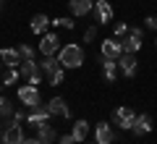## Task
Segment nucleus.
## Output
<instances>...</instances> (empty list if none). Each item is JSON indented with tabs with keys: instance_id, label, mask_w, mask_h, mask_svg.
<instances>
[{
	"instance_id": "25",
	"label": "nucleus",
	"mask_w": 157,
	"mask_h": 144,
	"mask_svg": "<svg viewBox=\"0 0 157 144\" xmlns=\"http://www.w3.org/2000/svg\"><path fill=\"white\" fill-rule=\"evenodd\" d=\"M16 79H18V71L16 68H6V79H3V84H16Z\"/></svg>"
},
{
	"instance_id": "5",
	"label": "nucleus",
	"mask_w": 157,
	"mask_h": 144,
	"mask_svg": "<svg viewBox=\"0 0 157 144\" xmlns=\"http://www.w3.org/2000/svg\"><path fill=\"white\" fill-rule=\"evenodd\" d=\"M134 121H136V113L131 110V107H118V110L113 113V123H115V126H121L123 131H131Z\"/></svg>"
},
{
	"instance_id": "20",
	"label": "nucleus",
	"mask_w": 157,
	"mask_h": 144,
	"mask_svg": "<svg viewBox=\"0 0 157 144\" xmlns=\"http://www.w3.org/2000/svg\"><path fill=\"white\" fill-rule=\"evenodd\" d=\"M71 134H73L76 142H86V136H89V123L86 121H76L73 128H71Z\"/></svg>"
},
{
	"instance_id": "18",
	"label": "nucleus",
	"mask_w": 157,
	"mask_h": 144,
	"mask_svg": "<svg viewBox=\"0 0 157 144\" xmlns=\"http://www.w3.org/2000/svg\"><path fill=\"white\" fill-rule=\"evenodd\" d=\"M121 45H123V53H131V55H136V53L141 50V39L134 37V34H126V37L121 39Z\"/></svg>"
},
{
	"instance_id": "38",
	"label": "nucleus",
	"mask_w": 157,
	"mask_h": 144,
	"mask_svg": "<svg viewBox=\"0 0 157 144\" xmlns=\"http://www.w3.org/2000/svg\"><path fill=\"white\" fill-rule=\"evenodd\" d=\"M113 144H115V142H113Z\"/></svg>"
},
{
	"instance_id": "6",
	"label": "nucleus",
	"mask_w": 157,
	"mask_h": 144,
	"mask_svg": "<svg viewBox=\"0 0 157 144\" xmlns=\"http://www.w3.org/2000/svg\"><path fill=\"white\" fill-rule=\"evenodd\" d=\"M136 68H139V60H136V55H131V53H123V55L118 58V71L123 73L126 79H134V76H136Z\"/></svg>"
},
{
	"instance_id": "7",
	"label": "nucleus",
	"mask_w": 157,
	"mask_h": 144,
	"mask_svg": "<svg viewBox=\"0 0 157 144\" xmlns=\"http://www.w3.org/2000/svg\"><path fill=\"white\" fill-rule=\"evenodd\" d=\"M92 16H94L97 24H110L113 21V6L107 0H97L94 8H92Z\"/></svg>"
},
{
	"instance_id": "35",
	"label": "nucleus",
	"mask_w": 157,
	"mask_h": 144,
	"mask_svg": "<svg viewBox=\"0 0 157 144\" xmlns=\"http://www.w3.org/2000/svg\"><path fill=\"white\" fill-rule=\"evenodd\" d=\"M0 68H3V60H0Z\"/></svg>"
},
{
	"instance_id": "26",
	"label": "nucleus",
	"mask_w": 157,
	"mask_h": 144,
	"mask_svg": "<svg viewBox=\"0 0 157 144\" xmlns=\"http://www.w3.org/2000/svg\"><path fill=\"white\" fill-rule=\"evenodd\" d=\"M52 24H55V26H60V29H73V26H76V21H71V18H55Z\"/></svg>"
},
{
	"instance_id": "27",
	"label": "nucleus",
	"mask_w": 157,
	"mask_h": 144,
	"mask_svg": "<svg viewBox=\"0 0 157 144\" xmlns=\"http://www.w3.org/2000/svg\"><path fill=\"white\" fill-rule=\"evenodd\" d=\"M144 29H149V32H157V16H147V18H144Z\"/></svg>"
},
{
	"instance_id": "21",
	"label": "nucleus",
	"mask_w": 157,
	"mask_h": 144,
	"mask_svg": "<svg viewBox=\"0 0 157 144\" xmlns=\"http://www.w3.org/2000/svg\"><path fill=\"white\" fill-rule=\"evenodd\" d=\"M39 71V63L37 60H24L21 66H18V73H21L24 79H29V76H34V73Z\"/></svg>"
},
{
	"instance_id": "33",
	"label": "nucleus",
	"mask_w": 157,
	"mask_h": 144,
	"mask_svg": "<svg viewBox=\"0 0 157 144\" xmlns=\"http://www.w3.org/2000/svg\"><path fill=\"white\" fill-rule=\"evenodd\" d=\"M24 144H45V142H39V139H24Z\"/></svg>"
},
{
	"instance_id": "11",
	"label": "nucleus",
	"mask_w": 157,
	"mask_h": 144,
	"mask_svg": "<svg viewBox=\"0 0 157 144\" xmlns=\"http://www.w3.org/2000/svg\"><path fill=\"white\" fill-rule=\"evenodd\" d=\"M94 139H97V144H113L115 142V131L110 128V123H97V128H94Z\"/></svg>"
},
{
	"instance_id": "13",
	"label": "nucleus",
	"mask_w": 157,
	"mask_h": 144,
	"mask_svg": "<svg viewBox=\"0 0 157 144\" xmlns=\"http://www.w3.org/2000/svg\"><path fill=\"white\" fill-rule=\"evenodd\" d=\"M68 8L73 16H89L94 8V0H68Z\"/></svg>"
},
{
	"instance_id": "2",
	"label": "nucleus",
	"mask_w": 157,
	"mask_h": 144,
	"mask_svg": "<svg viewBox=\"0 0 157 144\" xmlns=\"http://www.w3.org/2000/svg\"><path fill=\"white\" fill-rule=\"evenodd\" d=\"M18 100L24 102V105L29 107V110H34V107L42 105V97H39V89L32 87V84H24V87H18Z\"/></svg>"
},
{
	"instance_id": "39",
	"label": "nucleus",
	"mask_w": 157,
	"mask_h": 144,
	"mask_svg": "<svg viewBox=\"0 0 157 144\" xmlns=\"http://www.w3.org/2000/svg\"><path fill=\"white\" fill-rule=\"evenodd\" d=\"M0 144H3V142H0Z\"/></svg>"
},
{
	"instance_id": "1",
	"label": "nucleus",
	"mask_w": 157,
	"mask_h": 144,
	"mask_svg": "<svg viewBox=\"0 0 157 144\" xmlns=\"http://www.w3.org/2000/svg\"><path fill=\"white\" fill-rule=\"evenodd\" d=\"M58 60H60L63 68H78L84 63V47L81 45H73V42L63 45L60 53H58Z\"/></svg>"
},
{
	"instance_id": "9",
	"label": "nucleus",
	"mask_w": 157,
	"mask_h": 144,
	"mask_svg": "<svg viewBox=\"0 0 157 144\" xmlns=\"http://www.w3.org/2000/svg\"><path fill=\"white\" fill-rule=\"evenodd\" d=\"M152 126H155L152 115H149V113H141V115H136L134 126H131V134H134V136H144V134L152 131Z\"/></svg>"
},
{
	"instance_id": "22",
	"label": "nucleus",
	"mask_w": 157,
	"mask_h": 144,
	"mask_svg": "<svg viewBox=\"0 0 157 144\" xmlns=\"http://www.w3.org/2000/svg\"><path fill=\"white\" fill-rule=\"evenodd\" d=\"M13 113H16L13 105L6 100V97H0V115H3V118H13Z\"/></svg>"
},
{
	"instance_id": "36",
	"label": "nucleus",
	"mask_w": 157,
	"mask_h": 144,
	"mask_svg": "<svg viewBox=\"0 0 157 144\" xmlns=\"http://www.w3.org/2000/svg\"><path fill=\"white\" fill-rule=\"evenodd\" d=\"M0 89H3V84H0Z\"/></svg>"
},
{
	"instance_id": "34",
	"label": "nucleus",
	"mask_w": 157,
	"mask_h": 144,
	"mask_svg": "<svg viewBox=\"0 0 157 144\" xmlns=\"http://www.w3.org/2000/svg\"><path fill=\"white\" fill-rule=\"evenodd\" d=\"M0 11H3V0H0Z\"/></svg>"
},
{
	"instance_id": "32",
	"label": "nucleus",
	"mask_w": 157,
	"mask_h": 144,
	"mask_svg": "<svg viewBox=\"0 0 157 144\" xmlns=\"http://www.w3.org/2000/svg\"><path fill=\"white\" fill-rule=\"evenodd\" d=\"M128 34H134V37H139V39H141V37H144V29H141V26H131V29H128Z\"/></svg>"
},
{
	"instance_id": "17",
	"label": "nucleus",
	"mask_w": 157,
	"mask_h": 144,
	"mask_svg": "<svg viewBox=\"0 0 157 144\" xmlns=\"http://www.w3.org/2000/svg\"><path fill=\"white\" fill-rule=\"evenodd\" d=\"M50 24H52V21L47 18V13H37V16H32V32H34V34H45Z\"/></svg>"
},
{
	"instance_id": "40",
	"label": "nucleus",
	"mask_w": 157,
	"mask_h": 144,
	"mask_svg": "<svg viewBox=\"0 0 157 144\" xmlns=\"http://www.w3.org/2000/svg\"><path fill=\"white\" fill-rule=\"evenodd\" d=\"M155 45H157V42H155Z\"/></svg>"
},
{
	"instance_id": "41",
	"label": "nucleus",
	"mask_w": 157,
	"mask_h": 144,
	"mask_svg": "<svg viewBox=\"0 0 157 144\" xmlns=\"http://www.w3.org/2000/svg\"><path fill=\"white\" fill-rule=\"evenodd\" d=\"M94 144H97V142H94Z\"/></svg>"
},
{
	"instance_id": "14",
	"label": "nucleus",
	"mask_w": 157,
	"mask_h": 144,
	"mask_svg": "<svg viewBox=\"0 0 157 144\" xmlns=\"http://www.w3.org/2000/svg\"><path fill=\"white\" fill-rule=\"evenodd\" d=\"M100 63H102V76H105V81L113 84V81H115V76H118V60L100 55Z\"/></svg>"
},
{
	"instance_id": "29",
	"label": "nucleus",
	"mask_w": 157,
	"mask_h": 144,
	"mask_svg": "<svg viewBox=\"0 0 157 144\" xmlns=\"http://www.w3.org/2000/svg\"><path fill=\"white\" fill-rule=\"evenodd\" d=\"M26 115H29L26 110H16V113H13V118H11V121H13V123H24V121H26Z\"/></svg>"
},
{
	"instance_id": "12",
	"label": "nucleus",
	"mask_w": 157,
	"mask_h": 144,
	"mask_svg": "<svg viewBox=\"0 0 157 144\" xmlns=\"http://www.w3.org/2000/svg\"><path fill=\"white\" fill-rule=\"evenodd\" d=\"M47 110H50V115H60V118H71V107L66 105V100H63V97H52V100L47 102Z\"/></svg>"
},
{
	"instance_id": "37",
	"label": "nucleus",
	"mask_w": 157,
	"mask_h": 144,
	"mask_svg": "<svg viewBox=\"0 0 157 144\" xmlns=\"http://www.w3.org/2000/svg\"><path fill=\"white\" fill-rule=\"evenodd\" d=\"M94 3H97V0H94Z\"/></svg>"
},
{
	"instance_id": "10",
	"label": "nucleus",
	"mask_w": 157,
	"mask_h": 144,
	"mask_svg": "<svg viewBox=\"0 0 157 144\" xmlns=\"http://www.w3.org/2000/svg\"><path fill=\"white\" fill-rule=\"evenodd\" d=\"M0 60H3V66H6V68H18L24 63V58H21V53H18V47H16V50L3 47V50H0Z\"/></svg>"
},
{
	"instance_id": "8",
	"label": "nucleus",
	"mask_w": 157,
	"mask_h": 144,
	"mask_svg": "<svg viewBox=\"0 0 157 144\" xmlns=\"http://www.w3.org/2000/svg\"><path fill=\"white\" fill-rule=\"evenodd\" d=\"M3 144H24V131L21 123H6V131H3Z\"/></svg>"
},
{
	"instance_id": "19",
	"label": "nucleus",
	"mask_w": 157,
	"mask_h": 144,
	"mask_svg": "<svg viewBox=\"0 0 157 144\" xmlns=\"http://www.w3.org/2000/svg\"><path fill=\"white\" fill-rule=\"evenodd\" d=\"M39 68L45 71V76H50V73H55L60 68V60H58V55H45L39 60Z\"/></svg>"
},
{
	"instance_id": "16",
	"label": "nucleus",
	"mask_w": 157,
	"mask_h": 144,
	"mask_svg": "<svg viewBox=\"0 0 157 144\" xmlns=\"http://www.w3.org/2000/svg\"><path fill=\"white\" fill-rule=\"evenodd\" d=\"M47 118H50V110H47V105H39V107H34V110H32V113L26 115V121L32 123L34 128H37L39 123H45Z\"/></svg>"
},
{
	"instance_id": "31",
	"label": "nucleus",
	"mask_w": 157,
	"mask_h": 144,
	"mask_svg": "<svg viewBox=\"0 0 157 144\" xmlns=\"http://www.w3.org/2000/svg\"><path fill=\"white\" fill-rule=\"evenodd\" d=\"M58 144H76L73 134H66V136H58Z\"/></svg>"
},
{
	"instance_id": "3",
	"label": "nucleus",
	"mask_w": 157,
	"mask_h": 144,
	"mask_svg": "<svg viewBox=\"0 0 157 144\" xmlns=\"http://www.w3.org/2000/svg\"><path fill=\"white\" fill-rule=\"evenodd\" d=\"M100 55L118 60V58L123 55V45H121V39H118V37H107V39H102V45H100Z\"/></svg>"
},
{
	"instance_id": "30",
	"label": "nucleus",
	"mask_w": 157,
	"mask_h": 144,
	"mask_svg": "<svg viewBox=\"0 0 157 144\" xmlns=\"http://www.w3.org/2000/svg\"><path fill=\"white\" fill-rule=\"evenodd\" d=\"M92 39H97V26H89L84 32V42H92Z\"/></svg>"
},
{
	"instance_id": "15",
	"label": "nucleus",
	"mask_w": 157,
	"mask_h": 144,
	"mask_svg": "<svg viewBox=\"0 0 157 144\" xmlns=\"http://www.w3.org/2000/svg\"><path fill=\"white\" fill-rule=\"evenodd\" d=\"M37 139H39V142H45V144H52V142H58V131L45 121V123H39V126H37Z\"/></svg>"
},
{
	"instance_id": "23",
	"label": "nucleus",
	"mask_w": 157,
	"mask_h": 144,
	"mask_svg": "<svg viewBox=\"0 0 157 144\" xmlns=\"http://www.w3.org/2000/svg\"><path fill=\"white\" fill-rule=\"evenodd\" d=\"M63 79H66V68H58V71L55 73H50V76H47V81H50L52 84V87H58V84H63Z\"/></svg>"
},
{
	"instance_id": "4",
	"label": "nucleus",
	"mask_w": 157,
	"mask_h": 144,
	"mask_svg": "<svg viewBox=\"0 0 157 144\" xmlns=\"http://www.w3.org/2000/svg\"><path fill=\"white\" fill-rule=\"evenodd\" d=\"M39 53H42V55H58V53H60V39H58V34H42V39H39V47H37Z\"/></svg>"
},
{
	"instance_id": "28",
	"label": "nucleus",
	"mask_w": 157,
	"mask_h": 144,
	"mask_svg": "<svg viewBox=\"0 0 157 144\" xmlns=\"http://www.w3.org/2000/svg\"><path fill=\"white\" fill-rule=\"evenodd\" d=\"M126 34H128V26H126V24H115V37H118V39H123Z\"/></svg>"
},
{
	"instance_id": "24",
	"label": "nucleus",
	"mask_w": 157,
	"mask_h": 144,
	"mask_svg": "<svg viewBox=\"0 0 157 144\" xmlns=\"http://www.w3.org/2000/svg\"><path fill=\"white\" fill-rule=\"evenodd\" d=\"M18 53H21L24 60H34V55H37V50H34L32 45H21V47H18Z\"/></svg>"
}]
</instances>
